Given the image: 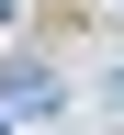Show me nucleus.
<instances>
[{"instance_id":"nucleus-1","label":"nucleus","mask_w":124,"mask_h":135,"mask_svg":"<svg viewBox=\"0 0 124 135\" xmlns=\"http://www.w3.org/2000/svg\"><path fill=\"white\" fill-rule=\"evenodd\" d=\"M113 101H124V68H113Z\"/></svg>"}]
</instances>
